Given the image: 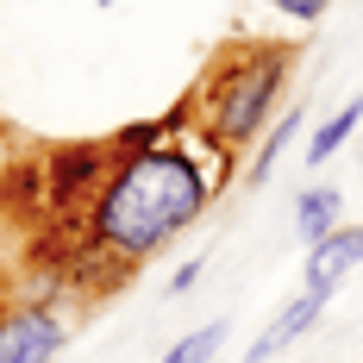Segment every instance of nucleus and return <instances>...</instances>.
I'll list each match as a JSON object with an SVG mask.
<instances>
[{"instance_id":"obj_1","label":"nucleus","mask_w":363,"mask_h":363,"mask_svg":"<svg viewBox=\"0 0 363 363\" xmlns=\"http://www.w3.org/2000/svg\"><path fill=\"white\" fill-rule=\"evenodd\" d=\"M225 157L232 150L213 145L207 132L157 145L145 157H113L101 194L88 201V251L82 257H101L119 276L163 257L194 219H207L219 182L232 176Z\"/></svg>"},{"instance_id":"obj_2","label":"nucleus","mask_w":363,"mask_h":363,"mask_svg":"<svg viewBox=\"0 0 363 363\" xmlns=\"http://www.w3.org/2000/svg\"><path fill=\"white\" fill-rule=\"evenodd\" d=\"M289 69H294V50L289 44H245L238 57H225L201 101H194V125L225 150H245L269 132V119L282 107V88H289Z\"/></svg>"},{"instance_id":"obj_3","label":"nucleus","mask_w":363,"mask_h":363,"mask_svg":"<svg viewBox=\"0 0 363 363\" xmlns=\"http://www.w3.org/2000/svg\"><path fill=\"white\" fill-rule=\"evenodd\" d=\"M113 169V150L107 145H57L44 157V201L50 207H82V201H94L101 194V182Z\"/></svg>"},{"instance_id":"obj_4","label":"nucleus","mask_w":363,"mask_h":363,"mask_svg":"<svg viewBox=\"0 0 363 363\" xmlns=\"http://www.w3.org/2000/svg\"><path fill=\"white\" fill-rule=\"evenodd\" d=\"M69 345V326H63V313L57 307H6V320H0V363H50L57 351Z\"/></svg>"},{"instance_id":"obj_5","label":"nucleus","mask_w":363,"mask_h":363,"mask_svg":"<svg viewBox=\"0 0 363 363\" xmlns=\"http://www.w3.org/2000/svg\"><path fill=\"white\" fill-rule=\"evenodd\" d=\"M357 263H363V219H351V225H338L332 238H320V245L307 251V263H301V289L320 294V301H332V289H338Z\"/></svg>"},{"instance_id":"obj_6","label":"nucleus","mask_w":363,"mask_h":363,"mask_svg":"<svg viewBox=\"0 0 363 363\" xmlns=\"http://www.w3.org/2000/svg\"><path fill=\"white\" fill-rule=\"evenodd\" d=\"M320 313H326V301L301 289V294L289 301V307H282V313H276V320H269V326H263V332L251 338V345H245V363H276L282 351H294V345H301L307 332L320 326Z\"/></svg>"},{"instance_id":"obj_7","label":"nucleus","mask_w":363,"mask_h":363,"mask_svg":"<svg viewBox=\"0 0 363 363\" xmlns=\"http://www.w3.org/2000/svg\"><path fill=\"white\" fill-rule=\"evenodd\" d=\"M345 225V194L332 188V182H313V188H301L294 194V238L313 251L320 238H332Z\"/></svg>"},{"instance_id":"obj_8","label":"nucleus","mask_w":363,"mask_h":363,"mask_svg":"<svg viewBox=\"0 0 363 363\" xmlns=\"http://www.w3.org/2000/svg\"><path fill=\"white\" fill-rule=\"evenodd\" d=\"M357 132H363V94H351L338 113H326V119L307 132V169H326V163H332L345 145H351Z\"/></svg>"},{"instance_id":"obj_9","label":"nucleus","mask_w":363,"mask_h":363,"mask_svg":"<svg viewBox=\"0 0 363 363\" xmlns=\"http://www.w3.org/2000/svg\"><path fill=\"white\" fill-rule=\"evenodd\" d=\"M307 132V107H294V113H276L269 119V132L257 138V157H251V169H245V188H263V182L276 176V163H282V150L294 145Z\"/></svg>"},{"instance_id":"obj_10","label":"nucleus","mask_w":363,"mask_h":363,"mask_svg":"<svg viewBox=\"0 0 363 363\" xmlns=\"http://www.w3.org/2000/svg\"><path fill=\"white\" fill-rule=\"evenodd\" d=\"M182 119H188V113H163V119L119 125V132L107 138V150H113V157H145V150H157V145H176V138H182Z\"/></svg>"},{"instance_id":"obj_11","label":"nucleus","mask_w":363,"mask_h":363,"mask_svg":"<svg viewBox=\"0 0 363 363\" xmlns=\"http://www.w3.org/2000/svg\"><path fill=\"white\" fill-rule=\"evenodd\" d=\"M225 338H232V320L213 313V320H201L194 332H182L176 345L163 351V363H213L219 351H225Z\"/></svg>"},{"instance_id":"obj_12","label":"nucleus","mask_w":363,"mask_h":363,"mask_svg":"<svg viewBox=\"0 0 363 363\" xmlns=\"http://www.w3.org/2000/svg\"><path fill=\"white\" fill-rule=\"evenodd\" d=\"M269 6H276V13H282L289 26H320L332 0H269Z\"/></svg>"},{"instance_id":"obj_13","label":"nucleus","mask_w":363,"mask_h":363,"mask_svg":"<svg viewBox=\"0 0 363 363\" xmlns=\"http://www.w3.org/2000/svg\"><path fill=\"white\" fill-rule=\"evenodd\" d=\"M207 263H213V257H207V251L194 257V263H182L176 276H169V294H188V289H194V282H201V276H207Z\"/></svg>"},{"instance_id":"obj_14","label":"nucleus","mask_w":363,"mask_h":363,"mask_svg":"<svg viewBox=\"0 0 363 363\" xmlns=\"http://www.w3.org/2000/svg\"><path fill=\"white\" fill-rule=\"evenodd\" d=\"M0 320H6V307H0Z\"/></svg>"},{"instance_id":"obj_15","label":"nucleus","mask_w":363,"mask_h":363,"mask_svg":"<svg viewBox=\"0 0 363 363\" xmlns=\"http://www.w3.org/2000/svg\"><path fill=\"white\" fill-rule=\"evenodd\" d=\"M289 363H294V357H289Z\"/></svg>"}]
</instances>
